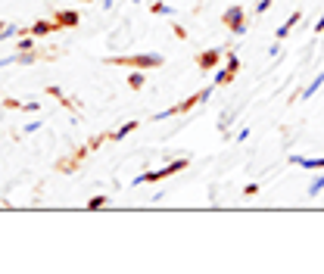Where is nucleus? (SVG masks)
I'll use <instances>...</instances> for the list:
<instances>
[{
    "label": "nucleus",
    "mask_w": 324,
    "mask_h": 274,
    "mask_svg": "<svg viewBox=\"0 0 324 274\" xmlns=\"http://www.w3.org/2000/svg\"><path fill=\"white\" fill-rule=\"evenodd\" d=\"M212 91H215V85H212V88H202V91H196L193 97H187V100H181V103H175V106H169V109H162V112H153V122H162V119H172V115H184V112L196 109L199 103L212 100Z\"/></svg>",
    "instance_id": "obj_1"
},
{
    "label": "nucleus",
    "mask_w": 324,
    "mask_h": 274,
    "mask_svg": "<svg viewBox=\"0 0 324 274\" xmlns=\"http://www.w3.org/2000/svg\"><path fill=\"white\" fill-rule=\"evenodd\" d=\"M106 66H128V69H159L166 62L162 53H131V56H103Z\"/></svg>",
    "instance_id": "obj_2"
},
{
    "label": "nucleus",
    "mask_w": 324,
    "mask_h": 274,
    "mask_svg": "<svg viewBox=\"0 0 324 274\" xmlns=\"http://www.w3.org/2000/svg\"><path fill=\"white\" fill-rule=\"evenodd\" d=\"M187 165H190V159H187V156H181V159L169 162L166 168H156V172H144L140 178H134V184H156V181H162V178H169V175H178V172H184Z\"/></svg>",
    "instance_id": "obj_3"
},
{
    "label": "nucleus",
    "mask_w": 324,
    "mask_h": 274,
    "mask_svg": "<svg viewBox=\"0 0 324 274\" xmlns=\"http://www.w3.org/2000/svg\"><path fill=\"white\" fill-rule=\"evenodd\" d=\"M221 22H225V28L231 31V34H247V13H243V7L240 4H234V7H228L225 13H221Z\"/></svg>",
    "instance_id": "obj_4"
},
{
    "label": "nucleus",
    "mask_w": 324,
    "mask_h": 274,
    "mask_svg": "<svg viewBox=\"0 0 324 274\" xmlns=\"http://www.w3.org/2000/svg\"><path fill=\"white\" fill-rule=\"evenodd\" d=\"M290 165H299V168H309V172H324V156H299V153H293L290 156Z\"/></svg>",
    "instance_id": "obj_5"
},
{
    "label": "nucleus",
    "mask_w": 324,
    "mask_h": 274,
    "mask_svg": "<svg viewBox=\"0 0 324 274\" xmlns=\"http://www.w3.org/2000/svg\"><path fill=\"white\" fill-rule=\"evenodd\" d=\"M221 56H225V50H202V53H196V66L202 72H212L221 62Z\"/></svg>",
    "instance_id": "obj_6"
},
{
    "label": "nucleus",
    "mask_w": 324,
    "mask_h": 274,
    "mask_svg": "<svg viewBox=\"0 0 324 274\" xmlns=\"http://www.w3.org/2000/svg\"><path fill=\"white\" fill-rule=\"evenodd\" d=\"M53 22H56L59 28H75V25L81 22V16H78L75 10H59V13L53 16Z\"/></svg>",
    "instance_id": "obj_7"
},
{
    "label": "nucleus",
    "mask_w": 324,
    "mask_h": 274,
    "mask_svg": "<svg viewBox=\"0 0 324 274\" xmlns=\"http://www.w3.org/2000/svg\"><path fill=\"white\" fill-rule=\"evenodd\" d=\"M56 28H59L56 22H44V19H37V22L28 28V34H31V37H47V34H50V31H56Z\"/></svg>",
    "instance_id": "obj_8"
},
{
    "label": "nucleus",
    "mask_w": 324,
    "mask_h": 274,
    "mask_svg": "<svg viewBox=\"0 0 324 274\" xmlns=\"http://www.w3.org/2000/svg\"><path fill=\"white\" fill-rule=\"evenodd\" d=\"M140 128V122L137 119H131V122H125V125H121L118 131H109V140H121V137H128L131 131H137Z\"/></svg>",
    "instance_id": "obj_9"
},
{
    "label": "nucleus",
    "mask_w": 324,
    "mask_h": 274,
    "mask_svg": "<svg viewBox=\"0 0 324 274\" xmlns=\"http://www.w3.org/2000/svg\"><path fill=\"white\" fill-rule=\"evenodd\" d=\"M299 19H302V13H299V10H296V13H293V16H290V19H287V22H284V25H280V28H277V31H274V37H277V41H284V37H287V34H290V28H293V25H296V22H299Z\"/></svg>",
    "instance_id": "obj_10"
},
{
    "label": "nucleus",
    "mask_w": 324,
    "mask_h": 274,
    "mask_svg": "<svg viewBox=\"0 0 324 274\" xmlns=\"http://www.w3.org/2000/svg\"><path fill=\"white\" fill-rule=\"evenodd\" d=\"M144 85H147V75H144V69H134V72L128 75V88H131V91H140Z\"/></svg>",
    "instance_id": "obj_11"
},
{
    "label": "nucleus",
    "mask_w": 324,
    "mask_h": 274,
    "mask_svg": "<svg viewBox=\"0 0 324 274\" xmlns=\"http://www.w3.org/2000/svg\"><path fill=\"white\" fill-rule=\"evenodd\" d=\"M321 85H324V75H318L315 81H309V85H306V91H302L299 97H302V100H312V97H315V94L321 91Z\"/></svg>",
    "instance_id": "obj_12"
},
{
    "label": "nucleus",
    "mask_w": 324,
    "mask_h": 274,
    "mask_svg": "<svg viewBox=\"0 0 324 274\" xmlns=\"http://www.w3.org/2000/svg\"><path fill=\"white\" fill-rule=\"evenodd\" d=\"M234 75H237V72H231V69L225 66L221 72H215V81H212V85H215V88H225V85H231V81H234Z\"/></svg>",
    "instance_id": "obj_13"
},
{
    "label": "nucleus",
    "mask_w": 324,
    "mask_h": 274,
    "mask_svg": "<svg viewBox=\"0 0 324 274\" xmlns=\"http://www.w3.org/2000/svg\"><path fill=\"white\" fill-rule=\"evenodd\" d=\"M324 193V172H318V178L309 184V197H321Z\"/></svg>",
    "instance_id": "obj_14"
},
{
    "label": "nucleus",
    "mask_w": 324,
    "mask_h": 274,
    "mask_svg": "<svg viewBox=\"0 0 324 274\" xmlns=\"http://www.w3.org/2000/svg\"><path fill=\"white\" fill-rule=\"evenodd\" d=\"M47 94H50V97H56V100H63V106H69V109H78V103H72V100H69V97H66L59 88H47Z\"/></svg>",
    "instance_id": "obj_15"
},
{
    "label": "nucleus",
    "mask_w": 324,
    "mask_h": 274,
    "mask_svg": "<svg viewBox=\"0 0 324 274\" xmlns=\"http://www.w3.org/2000/svg\"><path fill=\"white\" fill-rule=\"evenodd\" d=\"M150 10H153V13H156V16H172V13H175V10H172V7H169V4H162V0H159V4H153V7H150Z\"/></svg>",
    "instance_id": "obj_16"
},
{
    "label": "nucleus",
    "mask_w": 324,
    "mask_h": 274,
    "mask_svg": "<svg viewBox=\"0 0 324 274\" xmlns=\"http://www.w3.org/2000/svg\"><path fill=\"white\" fill-rule=\"evenodd\" d=\"M106 206V197H103V193H100V197H91L88 200V209H103Z\"/></svg>",
    "instance_id": "obj_17"
},
{
    "label": "nucleus",
    "mask_w": 324,
    "mask_h": 274,
    "mask_svg": "<svg viewBox=\"0 0 324 274\" xmlns=\"http://www.w3.org/2000/svg\"><path fill=\"white\" fill-rule=\"evenodd\" d=\"M225 59H228V69H231V72H240V59H237V53H225Z\"/></svg>",
    "instance_id": "obj_18"
},
{
    "label": "nucleus",
    "mask_w": 324,
    "mask_h": 274,
    "mask_svg": "<svg viewBox=\"0 0 324 274\" xmlns=\"http://www.w3.org/2000/svg\"><path fill=\"white\" fill-rule=\"evenodd\" d=\"M271 4H274V0H259V4H256V13L262 16V13H268L271 10Z\"/></svg>",
    "instance_id": "obj_19"
},
{
    "label": "nucleus",
    "mask_w": 324,
    "mask_h": 274,
    "mask_svg": "<svg viewBox=\"0 0 324 274\" xmlns=\"http://www.w3.org/2000/svg\"><path fill=\"white\" fill-rule=\"evenodd\" d=\"M256 193H259V184H256V181L243 187V197H256Z\"/></svg>",
    "instance_id": "obj_20"
},
{
    "label": "nucleus",
    "mask_w": 324,
    "mask_h": 274,
    "mask_svg": "<svg viewBox=\"0 0 324 274\" xmlns=\"http://www.w3.org/2000/svg\"><path fill=\"white\" fill-rule=\"evenodd\" d=\"M19 50L25 53V50H34V41H31V37H22V41H19Z\"/></svg>",
    "instance_id": "obj_21"
},
{
    "label": "nucleus",
    "mask_w": 324,
    "mask_h": 274,
    "mask_svg": "<svg viewBox=\"0 0 324 274\" xmlns=\"http://www.w3.org/2000/svg\"><path fill=\"white\" fill-rule=\"evenodd\" d=\"M4 106H7V109H22L25 103H19V100H13V97H7V100H4Z\"/></svg>",
    "instance_id": "obj_22"
},
{
    "label": "nucleus",
    "mask_w": 324,
    "mask_h": 274,
    "mask_svg": "<svg viewBox=\"0 0 324 274\" xmlns=\"http://www.w3.org/2000/svg\"><path fill=\"white\" fill-rule=\"evenodd\" d=\"M231 119H234V112H225V115H221V122H218V128H228Z\"/></svg>",
    "instance_id": "obj_23"
},
{
    "label": "nucleus",
    "mask_w": 324,
    "mask_h": 274,
    "mask_svg": "<svg viewBox=\"0 0 324 274\" xmlns=\"http://www.w3.org/2000/svg\"><path fill=\"white\" fill-rule=\"evenodd\" d=\"M315 31H318V34H324V16L318 19V25H315Z\"/></svg>",
    "instance_id": "obj_24"
},
{
    "label": "nucleus",
    "mask_w": 324,
    "mask_h": 274,
    "mask_svg": "<svg viewBox=\"0 0 324 274\" xmlns=\"http://www.w3.org/2000/svg\"><path fill=\"white\" fill-rule=\"evenodd\" d=\"M4 31H7V22H0V37H4Z\"/></svg>",
    "instance_id": "obj_25"
},
{
    "label": "nucleus",
    "mask_w": 324,
    "mask_h": 274,
    "mask_svg": "<svg viewBox=\"0 0 324 274\" xmlns=\"http://www.w3.org/2000/svg\"><path fill=\"white\" fill-rule=\"evenodd\" d=\"M81 4H91V0H81Z\"/></svg>",
    "instance_id": "obj_26"
},
{
    "label": "nucleus",
    "mask_w": 324,
    "mask_h": 274,
    "mask_svg": "<svg viewBox=\"0 0 324 274\" xmlns=\"http://www.w3.org/2000/svg\"><path fill=\"white\" fill-rule=\"evenodd\" d=\"M131 4H140V0H131Z\"/></svg>",
    "instance_id": "obj_27"
}]
</instances>
